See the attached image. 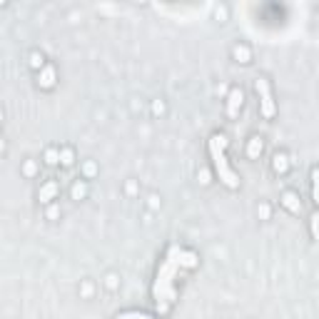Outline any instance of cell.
<instances>
[{
    "label": "cell",
    "mask_w": 319,
    "mask_h": 319,
    "mask_svg": "<svg viewBox=\"0 0 319 319\" xmlns=\"http://www.w3.org/2000/svg\"><path fill=\"white\" fill-rule=\"evenodd\" d=\"M30 68H33V70H38V73L45 68V62H43V52H33V55H30Z\"/></svg>",
    "instance_id": "16"
},
{
    "label": "cell",
    "mask_w": 319,
    "mask_h": 319,
    "mask_svg": "<svg viewBox=\"0 0 319 319\" xmlns=\"http://www.w3.org/2000/svg\"><path fill=\"white\" fill-rule=\"evenodd\" d=\"M292 215H299L302 212V200H299V195L294 192V189H284L282 192V200H279Z\"/></svg>",
    "instance_id": "6"
},
{
    "label": "cell",
    "mask_w": 319,
    "mask_h": 319,
    "mask_svg": "<svg viewBox=\"0 0 319 319\" xmlns=\"http://www.w3.org/2000/svg\"><path fill=\"white\" fill-rule=\"evenodd\" d=\"M47 217H57V207H55V205L47 210Z\"/></svg>",
    "instance_id": "22"
},
{
    "label": "cell",
    "mask_w": 319,
    "mask_h": 319,
    "mask_svg": "<svg viewBox=\"0 0 319 319\" xmlns=\"http://www.w3.org/2000/svg\"><path fill=\"white\" fill-rule=\"evenodd\" d=\"M242 105H244V92H242L239 88H232V90H229V95H227V115H229L232 120H234V117H239Z\"/></svg>",
    "instance_id": "4"
},
{
    "label": "cell",
    "mask_w": 319,
    "mask_h": 319,
    "mask_svg": "<svg viewBox=\"0 0 319 319\" xmlns=\"http://www.w3.org/2000/svg\"><path fill=\"white\" fill-rule=\"evenodd\" d=\"M312 200L319 205V167L312 170Z\"/></svg>",
    "instance_id": "12"
},
{
    "label": "cell",
    "mask_w": 319,
    "mask_h": 319,
    "mask_svg": "<svg viewBox=\"0 0 319 319\" xmlns=\"http://www.w3.org/2000/svg\"><path fill=\"white\" fill-rule=\"evenodd\" d=\"M309 229H312V237L319 242V212H314V215L309 217Z\"/></svg>",
    "instance_id": "17"
},
{
    "label": "cell",
    "mask_w": 319,
    "mask_h": 319,
    "mask_svg": "<svg viewBox=\"0 0 319 319\" xmlns=\"http://www.w3.org/2000/svg\"><path fill=\"white\" fill-rule=\"evenodd\" d=\"M254 90H257L260 95V115L265 120H272L277 115V105H274V97H272V85L267 78H257V83H254Z\"/></svg>",
    "instance_id": "3"
},
{
    "label": "cell",
    "mask_w": 319,
    "mask_h": 319,
    "mask_svg": "<svg viewBox=\"0 0 319 319\" xmlns=\"http://www.w3.org/2000/svg\"><path fill=\"white\" fill-rule=\"evenodd\" d=\"M57 195H60V182L57 180H47L38 189V200L40 202H52V200H57Z\"/></svg>",
    "instance_id": "5"
},
{
    "label": "cell",
    "mask_w": 319,
    "mask_h": 319,
    "mask_svg": "<svg viewBox=\"0 0 319 319\" xmlns=\"http://www.w3.org/2000/svg\"><path fill=\"white\" fill-rule=\"evenodd\" d=\"M207 147H210V157H212V165H215V172H217L220 182L225 187H229V189H239V175L232 170V165L227 162V155H225L227 137L222 133H215L210 137V145Z\"/></svg>",
    "instance_id": "2"
},
{
    "label": "cell",
    "mask_w": 319,
    "mask_h": 319,
    "mask_svg": "<svg viewBox=\"0 0 319 319\" xmlns=\"http://www.w3.org/2000/svg\"><path fill=\"white\" fill-rule=\"evenodd\" d=\"M83 170H85V175H88V177H92V175L97 172V167H95V162H85V165H83Z\"/></svg>",
    "instance_id": "19"
},
{
    "label": "cell",
    "mask_w": 319,
    "mask_h": 319,
    "mask_svg": "<svg viewBox=\"0 0 319 319\" xmlns=\"http://www.w3.org/2000/svg\"><path fill=\"white\" fill-rule=\"evenodd\" d=\"M200 180L207 184V182H210V172H200Z\"/></svg>",
    "instance_id": "21"
},
{
    "label": "cell",
    "mask_w": 319,
    "mask_h": 319,
    "mask_svg": "<svg viewBox=\"0 0 319 319\" xmlns=\"http://www.w3.org/2000/svg\"><path fill=\"white\" fill-rule=\"evenodd\" d=\"M262 150H265V140H262L260 135H252V137L247 140V157H249V160H260Z\"/></svg>",
    "instance_id": "8"
},
{
    "label": "cell",
    "mask_w": 319,
    "mask_h": 319,
    "mask_svg": "<svg viewBox=\"0 0 319 319\" xmlns=\"http://www.w3.org/2000/svg\"><path fill=\"white\" fill-rule=\"evenodd\" d=\"M60 165H62V167H73V165H75V152H73V147H62V150H60Z\"/></svg>",
    "instance_id": "11"
},
{
    "label": "cell",
    "mask_w": 319,
    "mask_h": 319,
    "mask_svg": "<svg viewBox=\"0 0 319 319\" xmlns=\"http://www.w3.org/2000/svg\"><path fill=\"white\" fill-rule=\"evenodd\" d=\"M257 215H260L262 220H270V215H272V210H270V205H265V202H262V205L257 207Z\"/></svg>",
    "instance_id": "18"
},
{
    "label": "cell",
    "mask_w": 319,
    "mask_h": 319,
    "mask_svg": "<svg viewBox=\"0 0 319 319\" xmlns=\"http://www.w3.org/2000/svg\"><path fill=\"white\" fill-rule=\"evenodd\" d=\"M234 60L237 62H242V65H247V62L252 60V50H249V45H244V43H239V45H234Z\"/></svg>",
    "instance_id": "10"
},
{
    "label": "cell",
    "mask_w": 319,
    "mask_h": 319,
    "mask_svg": "<svg viewBox=\"0 0 319 319\" xmlns=\"http://www.w3.org/2000/svg\"><path fill=\"white\" fill-rule=\"evenodd\" d=\"M115 319H157L152 314H142V312H125V314H117Z\"/></svg>",
    "instance_id": "15"
},
{
    "label": "cell",
    "mask_w": 319,
    "mask_h": 319,
    "mask_svg": "<svg viewBox=\"0 0 319 319\" xmlns=\"http://www.w3.org/2000/svg\"><path fill=\"white\" fill-rule=\"evenodd\" d=\"M43 160H45V165H57L60 162V150L57 147H47L45 155H43Z\"/></svg>",
    "instance_id": "13"
},
{
    "label": "cell",
    "mask_w": 319,
    "mask_h": 319,
    "mask_svg": "<svg viewBox=\"0 0 319 319\" xmlns=\"http://www.w3.org/2000/svg\"><path fill=\"white\" fill-rule=\"evenodd\" d=\"M289 167H292L289 157H287L284 152H274V157H272V170H274L277 175H287Z\"/></svg>",
    "instance_id": "9"
},
{
    "label": "cell",
    "mask_w": 319,
    "mask_h": 319,
    "mask_svg": "<svg viewBox=\"0 0 319 319\" xmlns=\"http://www.w3.org/2000/svg\"><path fill=\"white\" fill-rule=\"evenodd\" d=\"M55 80H57V73H55V68H52V65H45V68L38 73V85H40L43 90L55 88Z\"/></svg>",
    "instance_id": "7"
},
{
    "label": "cell",
    "mask_w": 319,
    "mask_h": 319,
    "mask_svg": "<svg viewBox=\"0 0 319 319\" xmlns=\"http://www.w3.org/2000/svg\"><path fill=\"white\" fill-rule=\"evenodd\" d=\"M88 195V184L85 182H75L73 184V200H85Z\"/></svg>",
    "instance_id": "14"
},
{
    "label": "cell",
    "mask_w": 319,
    "mask_h": 319,
    "mask_svg": "<svg viewBox=\"0 0 319 319\" xmlns=\"http://www.w3.org/2000/svg\"><path fill=\"white\" fill-rule=\"evenodd\" d=\"M200 265V257L189 249H182L177 244H172L165 254L162 265L157 267V279H155V287H152V294H155V302H157V312L165 314L175 299H177V289H175V277L180 270H195Z\"/></svg>",
    "instance_id": "1"
},
{
    "label": "cell",
    "mask_w": 319,
    "mask_h": 319,
    "mask_svg": "<svg viewBox=\"0 0 319 319\" xmlns=\"http://www.w3.org/2000/svg\"><path fill=\"white\" fill-rule=\"evenodd\" d=\"M23 172L25 175H35V162H25L23 165Z\"/></svg>",
    "instance_id": "20"
}]
</instances>
